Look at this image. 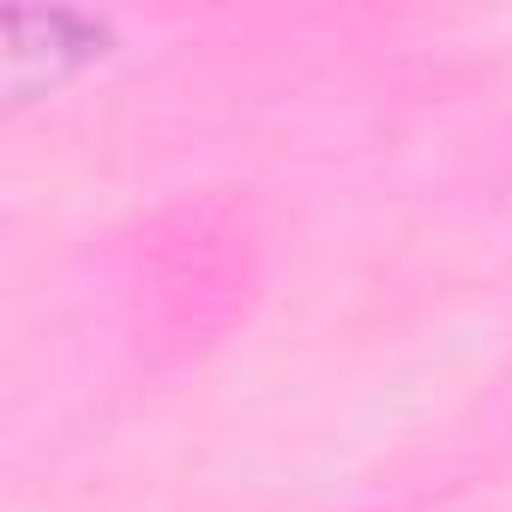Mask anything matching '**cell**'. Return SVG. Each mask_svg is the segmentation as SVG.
Returning a JSON list of instances; mask_svg holds the SVG:
<instances>
[{
  "label": "cell",
  "mask_w": 512,
  "mask_h": 512,
  "mask_svg": "<svg viewBox=\"0 0 512 512\" xmlns=\"http://www.w3.org/2000/svg\"><path fill=\"white\" fill-rule=\"evenodd\" d=\"M7 103H43L85 79L115 49V25L79 7H7Z\"/></svg>",
  "instance_id": "1"
}]
</instances>
